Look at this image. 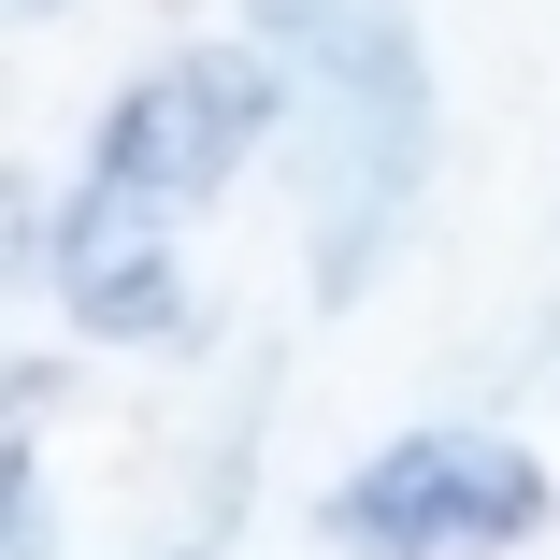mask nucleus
I'll return each mask as SVG.
<instances>
[{"instance_id": "obj_2", "label": "nucleus", "mask_w": 560, "mask_h": 560, "mask_svg": "<svg viewBox=\"0 0 560 560\" xmlns=\"http://www.w3.org/2000/svg\"><path fill=\"white\" fill-rule=\"evenodd\" d=\"M288 116H302V72H288L259 30H231V44H173V58H144V72L86 116L72 187L116 201V215L187 231L201 201H231V187L259 173V144H273Z\"/></svg>"}, {"instance_id": "obj_5", "label": "nucleus", "mask_w": 560, "mask_h": 560, "mask_svg": "<svg viewBox=\"0 0 560 560\" xmlns=\"http://www.w3.org/2000/svg\"><path fill=\"white\" fill-rule=\"evenodd\" d=\"M0 546H15V560H58V489H44V445L30 431L0 445Z\"/></svg>"}, {"instance_id": "obj_4", "label": "nucleus", "mask_w": 560, "mask_h": 560, "mask_svg": "<svg viewBox=\"0 0 560 560\" xmlns=\"http://www.w3.org/2000/svg\"><path fill=\"white\" fill-rule=\"evenodd\" d=\"M30 273L58 288V316L86 330V346H201V288L173 259L159 215H116V201H30Z\"/></svg>"}, {"instance_id": "obj_7", "label": "nucleus", "mask_w": 560, "mask_h": 560, "mask_svg": "<svg viewBox=\"0 0 560 560\" xmlns=\"http://www.w3.org/2000/svg\"><path fill=\"white\" fill-rule=\"evenodd\" d=\"M15 15H72V0H15Z\"/></svg>"}, {"instance_id": "obj_1", "label": "nucleus", "mask_w": 560, "mask_h": 560, "mask_svg": "<svg viewBox=\"0 0 560 560\" xmlns=\"http://www.w3.org/2000/svg\"><path fill=\"white\" fill-rule=\"evenodd\" d=\"M431 144H445V101H431L417 0H388L374 30L302 58V273H316V302H360L402 259L417 201H431Z\"/></svg>"}, {"instance_id": "obj_3", "label": "nucleus", "mask_w": 560, "mask_h": 560, "mask_svg": "<svg viewBox=\"0 0 560 560\" xmlns=\"http://www.w3.org/2000/svg\"><path fill=\"white\" fill-rule=\"evenodd\" d=\"M546 517H560L546 460L517 431H489V417H417V431L374 445V460H346L330 503H316L330 560H503Z\"/></svg>"}, {"instance_id": "obj_8", "label": "nucleus", "mask_w": 560, "mask_h": 560, "mask_svg": "<svg viewBox=\"0 0 560 560\" xmlns=\"http://www.w3.org/2000/svg\"><path fill=\"white\" fill-rule=\"evenodd\" d=\"M546 388H560V346H546Z\"/></svg>"}, {"instance_id": "obj_6", "label": "nucleus", "mask_w": 560, "mask_h": 560, "mask_svg": "<svg viewBox=\"0 0 560 560\" xmlns=\"http://www.w3.org/2000/svg\"><path fill=\"white\" fill-rule=\"evenodd\" d=\"M159 560H215V532H187V546H159Z\"/></svg>"}]
</instances>
